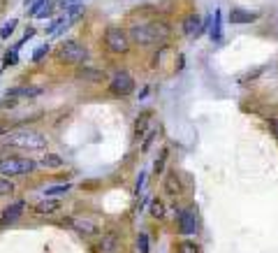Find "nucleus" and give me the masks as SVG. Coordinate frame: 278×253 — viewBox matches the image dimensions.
<instances>
[{"instance_id": "1", "label": "nucleus", "mask_w": 278, "mask_h": 253, "mask_svg": "<svg viewBox=\"0 0 278 253\" xmlns=\"http://www.w3.org/2000/svg\"><path fill=\"white\" fill-rule=\"evenodd\" d=\"M130 40L139 47H151V44H160L169 38V26L163 21H148V23H135L128 30Z\"/></svg>"}, {"instance_id": "2", "label": "nucleus", "mask_w": 278, "mask_h": 253, "mask_svg": "<svg viewBox=\"0 0 278 253\" xmlns=\"http://www.w3.org/2000/svg\"><path fill=\"white\" fill-rule=\"evenodd\" d=\"M5 142L12 144V147H19V149H30V151H47V137H44L42 132L28 130V128H23V130H17V132H12V135H7Z\"/></svg>"}, {"instance_id": "3", "label": "nucleus", "mask_w": 278, "mask_h": 253, "mask_svg": "<svg viewBox=\"0 0 278 253\" xmlns=\"http://www.w3.org/2000/svg\"><path fill=\"white\" fill-rule=\"evenodd\" d=\"M35 170H37V163L30 158L10 156V158L0 160V176H21V174H30Z\"/></svg>"}, {"instance_id": "4", "label": "nucleus", "mask_w": 278, "mask_h": 253, "mask_svg": "<svg viewBox=\"0 0 278 253\" xmlns=\"http://www.w3.org/2000/svg\"><path fill=\"white\" fill-rule=\"evenodd\" d=\"M56 56H58V61L65 63V65H76V63L86 61L88 51L82 42H76V40H65V42L56 49Z\"/></svg>"}, {"instance_id": "5", "label": "nucleus", "mask_w": 278, "mask_h": 253, "mask_svg": "<svg viewBox=\"0 0 278 253\" xmlns=\"http://www.w3.org/2000/svg\"><path fill=\"white\" fill-rule=\"evenodd\" d=\"M104 44L111 54H128L130 49V35L118 26H109L104 30Z\"/></svg>"}, {"instance_id": "6", "label": "nucleus", "mask_w": 278, "mask_h": 253, "mask_svg": "<svg viewBox=\"0 0 278 253\" xmlns=\"http://www.w3.org/2000/svg\"><path fill=\"white\" fill-rule=\"evenodd\" d=\"M109 93L111 95H121V98L135 93V79H132L130 72H126V70L116 72L114 77H111V82H109Z\"/></svg>"}, {"instance_id": "7", "label": "nucleus", "mask_w": 278, "mask_h": 253, "mask_svg": "<svg viewBox=\"0 0 278 253\" xmlns=\"http://www.w3.org/2000/svg\"><path fill=\"white\" fill-rule=\"evenodd\" d=\"M179 230H181V235H197L200 223H197V216L192 209H181L179 211Z\"/></svg>"}, {"instance_id": "8", "label": "nucleus", "mask_w": 278, "mask_h": 253, "mask_svg": "<svg viewBox=\"0 0 278 253\" xmlns=\"http://www.w3.org/2000/svg\"><path fill=\"white\" fill-rule=\"evenodd\" d=\"M23 209H26V202L23 200H17V202H12L10 207H7L5 211H3V216H0V226H12V223H17L19 219H21Z\"/></svg>"}, {"instance_id": "9", "label": "nucleus", "mask_w": 278, "mask_h": 253, "mask_svg": "<svg viewBox=\"0 0 278 253\" xmlns=\"http://www.w3.org/2000/svg\"><path fill=\"white\" fill-rule=\"evenodd\" d=\"M204 19L197 17V14H188V17L183 19V33L188 35V38H197V35L204 30Z\"/></svg>"}, {"instance_id": "10", "label": "nucleus", "mask_w": 278, "mask_h": 253, "mask_svg": "<svg viewBox=\"0 0 278 253\" xmlns=\"http://www.w3.org/2000/svg\"><path fill=\"white\" fill-rule=\"evenodd\" d=\"M257 12H251V10H244V7H232L229 10V23H253L257 21Z\"/></svg>"}, {"instance_id": "11", "label": "nucleus", "mask_w": 278, "mask_h": 253, "mask_svg": "<svg viewBox=\"0 0 278 253\" xmlns=\"http://www.w3.org/2000/svg\"><path fill=\"white\" fill-rule=\"evenodd\" d=\"M72 228L84 237H95L100 232V228L95 226L91 219H72Z\"/></svg>"}, {"instance_id": "12", "label": "nucleus", "mask_w": 278, "mask_h": 253, "mask_svg": "<svg viewBox=\"0 0 278 253\" xmlns=\"http://www.w3.org/2000/svg\"><path fill=\"white\" fill-rule=\"evenodd\" d=\"M116 248H118V235H116V232H107V235H102V239H100V251L102 253H114Z\"/></svg>"}, {"instance_id": "13", "label": "nucleus", "mask_w": 278, "mask_h": 253, "mask_svg": "<svg viewBox=\"0 0 278 253\" xmlns=\"http://www.w3.org/2000/svg\"><path fill=\"white\" fill-rule=\"evenodd\" d=\"M211 40H213V42H220V40H223V12H220V10H216V12H213Z\"/></svg>"}, {"instance_id": "14", "label": "nucleus", "mask_w": 278, "mask_h": 253, "mask_svg": "<svg viewBox=\"0 0 278 253\" xmlns=\"http://www.w3.org/2000/svg\"><path fill=\"white\" fill-rule=\"evenodd\" d=\"M60 209V202L58 200H42V202H37L35 204V211H37V214H54V211H58Z\"/></svg>"}, {"instance_id": "15", "label": "nucleus", "mask_w": 278, "mask_h": 253, "mask_svg": "<svg viewBox=\"0 0 278 253\" xmlns=\"http://www.w3.org/2000/svg\"><path fill=\"white\" fill-rule=\"evenodd\" d=\"M10 95H21V98H37L39 93H42V88L39 86H23V88H12V91H7Z\"/></svg>"}, {"instance_id": "16", "label": "nucleus", "mask_w": 278, "mask_h": 253, "mask_svg": "<svg viewBox=\"0 0 278 253\" xmlns=\"http://www.w3.org/2000/svg\"><path fill=\"white\" fill-rule=\"evenodd\" d=\"M165 191L169 193V195H179L181 193V186H179V179H176V172H169L167 182H165Z\"/></svg>"}, {"instance_id": "17", "label": "nucleus", "mask_w": 278, "mask_h": 253, "mask_svg": "<svg viewBox=\"0 0 278 253\" xmlns=\"http://www.w3.org/2000/svg\"><path fill=\"white\" fill-rule=\"evenodd\" d=\"M176 253H200V246L190 239H183V242L176 244Z\"/></svg>"}, {"instance_id": "18", "label": "nucleus", "mask_w": 278, "mask_h": 253, "mask_svg": "<svg viewBox=\"0 0 278 253\" xmlns=\"http://www.w3.org/2000/svg\"><path fill=\"white\" fill-rule=\"evenodd\" d=\"M19 26V19H10L5 26L0 28V40H10V35L14 33V28Z\"/></svg>"}, {"instance_id": "19", "label": "nucleus", "mask_w": 278, "mask_h": 253, "mask_svg": "<svg viewBox=\"0 0 278 253\" xmlns=\"http://www.w3.org/2000/svg\"><path fill=\"white\" fill-rule=\"evenodd\" d=\"M47 5H49V0H33V5L28 7V14H30V17H37Z\"/></svg>"}, {"instance_id": "20", "label": "nucleus", "mask_w": 278, "mask_h": 253, "mask_svg": "<svg viewBox=\"0 0 278 253\" xmlns=\"http://www.w3.org/2000/svg\"><path fill=\"white\" fill-rule=\"evenodd\" d=\"M14 193V184L10 182V176H0V195H12Z\"/></svg>"}, {"instance_id": "21", "label": "nucleus", "mask_w": 278, "mask_h": 253, "mask_svg": "<svg viewBox=\"0 0 278 253\" xmlns=\"http://www.w3.org/2000/svg\"><path fill=\"white\" fill-rule=\"evenodd\" d=\"M47 54H49V44H39L37 49L33 51V63H39L47 58Z\"/></svg>"}, {"instance_id": "22", "label": "nucleus", "mask_w": 278, "mask_h": 253, "mask_svg": "<svg viewBox=\"0 0 278 253\" xmlns=\"http://www.w3.org/2000/svg\"><path fill=\"white\" fill-rule=\"evenodd\" d=\"M167 156H169V151H167V149H163V151H160V158H155V167H153V172H155V174H160V172L165 170Z\"/></svg>"}, {"instance_id": "23", "label": "nucleus", "mask_w": 278, "mask_h": 253, "mask_svg": "<svg viewBox=\"0 0 278 253\" xmlns=\"http://www.w3.org/2000/svg\"><path fill=\"white\" fill-rule=\"evenodd\" d=\"M137 251L148 253V235L146 232H139V235H137Z\"/></svg>"}, {"instance_id": "24", "label": "nucleus", "mask_w": 278, "mask_h": 253, "mask_svg": "<svg viewBox=\"0 0 278 253\" xmlns=\"http://www.w3.org/2000/svg\"><path fill=\"white\" fill-rule=\"evenodd\" d=\"M146 121H148V112L146 114H142V119H137V123H135V135L137 137H142L144 132H146L144 130V128H146Z\"/></svg>"}, {"instance_id": "25", "label": "nucleus", "mask_w": 278, "mask_h": 253, "mask_svg": "<svg viewBox=\"0 0 278 253\" xmlns=\"http://www.w3.org/2000/svg\"><path fill=\"white\" fill-rule=\"evenodd\" d=\"M70 184H58V186H51L47 188V198H51V195H60V193H67L70 191Z\"/></svg>"}, {"instance_id": "26", "label": "nucleus", "mask_w": 278, "mask_h": 253, "mask_svg": "<svg viewBox=\"0 0 278 253\" xmlns=\"http://www.w3.org/2000/svg\"><path fill=\"white\" fill-rule=\"evenodd\" d=\"M17 63H19V54H17V49H12V51H7V54H5V61H3V67L17 65Z\"/></svg>"}, {"instance_id": "27", "label": "nucleus", "mask_w": 278, "mask_h": 253, "mask_svg": "<svg viewBox=\"0 0 278 253\" xmlns=\"http://www.w3.org/2000/svg\"><path fill=\"white\" fill-rule=\"evenodd\" d=\"M151 214L155 216V219L165 216V204L160 202V200H151Z\"/></svg>"}, {"instance_id": "28", "label": "nucleus", "mask_w": 278, "mask_h": 253, "mask_svg": "<svg viewBox=\"0 0 278 253\" xmlns=\"http://www.w3.org/2000/svg\"><path fill=\"white\" fill-rule=\"evenodd\" d=\"M42 165H47V167H60V165H63V160H60V158H58V156L49 154V156H44V160H42Z\"/></svg>"}, {"instance_id": "29", "label": "nucleus", "mask_w": 278, "mask_h": 253, "mask_svg": "<svg viewBox=\"0 0 278 253\" xmlns=\"http://www.w3.org/2000/svg\"><path fill=\"white\" fill-rule=\"evenodd\" d=\"M269 128H271L273 137L278 139V116H271V119H269Z\"/></svg>"}, {"instance_id": "30", "label": "nucleus", "mask_w": 278, "mask_h": 253, "mask_svg": "<svg viewBox=\"0 0 278 253\" xmlns=\"http://www.w3.org/2000/svg\"><path fill=\"white\" fill-rule=\"evenodd\" d=\"M144 182H146V174H144V172H142V174L137 176V188H135V193H139V191H142V188H144Z\"/></svg>"}, {"instance_id": "31", "label": "nucleus", "mask_w": 278, "mask_h": 253, "mask_svg": "<svg viewBox=\"0 0 278 253\" xmlns=\"http://www.w3.org/2000/svg\"><path fill=\"white\" fill-rule=\"evenodd\" d=\"M72 5H74V0H60V7H63V10H70Z\"/></svg>"}, {"instance_id": "32", "label": "nucleus", "mask_w": 278, "mask_h": 253, "mask_svg": "<svg viewBox=\"0 0 278 253\" xmlns=\"http://www.w3.org/2000/svg\"><path fill=\"white\" fill-rule=\"evenodd\" d=\"M28 5H33V0H26V7H28Z\"/></svg>"}, {"instance_id": "33", "label": "nucleus", "mask_w": 278, "mask_h": 253, "mask_svg": "<svg viewBox=\"0 0 278 253\" xmlns=\"http://www.w3.org/2000/svg\"><path fill=\"white\" fill-rule=\"evenodd\" d=\"M3 132H5V130H0V135H3Z\"/></svg>"}]
</instances>
